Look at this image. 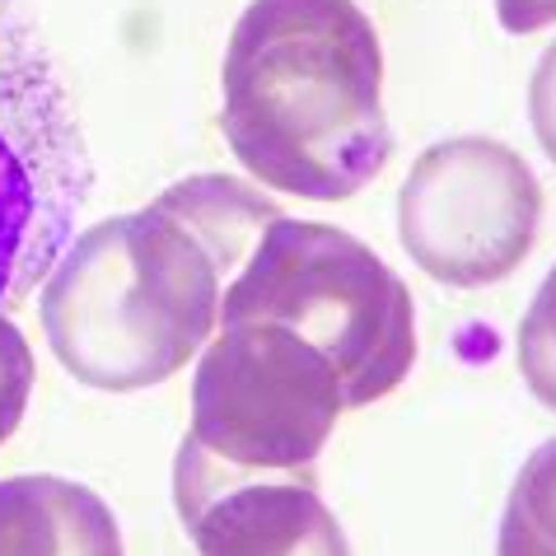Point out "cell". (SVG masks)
Listing matches in <instances>:
<instances>
[{"label":"cell","mask_w":556,"mask_h":556,"mask_svg":"<svg viewBox=\"0 0 556 556\" xmlns=\"http://www.w3.org/2000/svg\"><path fill=\"white\" fill-rule=\"evenodd\" d=\"M529 122L538 146L547 150V160L556 164V42L538 61L533 80H529Z\"/></svg>","instance_id":"cell-12"},{"label":"cell","mask_w":556,"mask_h":556,"mask_svg":"<svg viewBox=\"0 0 556 556\" xmlns=\"http://www.w3.org/2000/svg\"><path fill=\"white\" fill-rule=\"evenodd\" d=\"M89 188L94 168L66 85L20 0H0V308L48 281Z\"/></svg>","instance_id":"cell-4"},{"label":"cell","mask_w":556,"mask_h":556,"mask_svg":"<svg viewBox=\"0 0 556 556\" xmlns=\"http://www.w3.org/2000/svg\"><path fill=\"white\" fill-rule=\"evenodd\" d=\"M543 220L533 168L501 141L454 136L430 146L397 192V235L430 281L482 290L523 267Z\"/></svg>","instance_id":"cell-6"},{"label":"cell","mask_w":556,"mask_h":556,"mask_svg":"<svg viewBox=\"0 0 556 556\" xmlns=\"http://www.w3.org/2000/svg\"><path fill=\"white\" fill-rule=\"evenodd\" d=\"M276 215L249 182L202 174L75 235L42 286L61 369L99 393L174 379L220 328L225 290Z\"/></svg>","instance_id":"cell-1"},{"label":"cell","mask_w":556,"mask_h":556,"mask_svg":"<svg viewBox=\"0 0 556 556\" xmlns=\"http://www.w3.org/2000/svg\"><path fill=\"white\" fill-rule=\"evenodd\" d=\"M28 393H34V351H28V337L14 328V318H5L0 308V444L20 430Z\"/></svg>","instance_id":"cell-11"},{"label":"cell","mask_w":556,"mask_h":556,"mask_svg":"<svg viewBox=\"0 0 556 556\" xmlns=\"http://www.w3.org/2000/svg\"><path fill=\"white\" fill-rule=\"evenodd\" d=\"M174 501L197 556H351L314 472H225L178 450Z\"/></svg>","instance_id":"cell-7"},{"label":"cell","mask_w":556,"mask_h":556,"mask_svg":"<svg viewBox=\"0 0 556 556\" xmlns=\"http://www.w3.org/2000/svg\"><path fill=\"white\" fill-rule=\"evenodd\" d=\"M220 127L257 182L346 202L383 174V48L355 0H253L220 66Z\"/></svg>","instance_id":"cell-2"},{"label":"cell","mask_w":556,"mask_h":556,"mask_svg":"<svg viewBox=\"0 0 556 556\" xmlns=\"http://www.w3.org/2000/svg\"><path fill=\"white\" fill-rule=\"evenodd\" d=\"M346 393L337 369L276 323H220L197 355L182 450L225 472H308Z\"/></svg>","instance_id":"cell-5"},{"label":"cell","mask_w":556,"mask_h":556,"mask_svg":"<svg viewBox=\"0 0 556 556\" xmlns=\"http://www.w3.org/2000/svg\"><path fill=\"white\" fill-rule=\"evenodd\" d=\"M220 323H276L337 369L346 407L389 397L416 365V308L389 262L337 225L276 220L220 300Z\"/></svg>","instance_id":"cell-3"},{"label":"cell","mask_w":556,"mask_h":556,"mask_svg":"<svg viewBox=\"0 0 556 556\" xmlns=\"http://www.w3.org/2000/svg\"><path fill=\"white\" fill-rule=\"evenodd\" d=\"M505 34H538V28L556 24V0H496Z\"/></svg>","instance_id":"cell-13"},{"label":"cell","mask_w":556,"mask_h":556,"mask_svg":"<svg viewBox=\"0 0 556 556\" xmlns=\"http://www.w3.org/2000/svg\"><path fill=\"white\" fill-rule=\"evenodd\" d=\"M496 556H556V440L523 458L501 515Z\"/></svg>","instance_id":"cell-9"},{"label":"cell","mask_w":556,"mask_h":556,"mask_svg":"<svg viewBox=\"0 0 556 556\" xmlns=\"http://www.w3.org/2000/svg\"><path fill=\"white\" fill-rule=\"evenodd\" d=\"M519 375L538 403L556 412V267L519 323Z\"/></svg>","instance_id":"cell-10"},{"label":"cell","mask_w":556,"mask_h":556,"mask_svg":"<svg viewBox=\"0 0 556 556\" xmlns=\"http://www.w3.org/2000/svg\"><path fill=\"white\" fill-rule=\"evenodd\" d=\"M0 556H122V529L80 482L0 477Z\"/></svg>","instance_id":"cell-8"}]
</instances>
